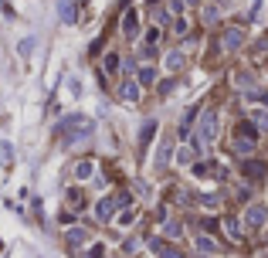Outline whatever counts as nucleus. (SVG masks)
<instances>
[{
	"mask_svg": "<svg viewBox=\"0 0 268 258\" xmlns=\"http://www.w3.org/2000/svg\"><path fill=\"white\" fill-rule=\"evenodd\" d=\"M262 258H268V252H262Z\"/></svg>",
	"mask_w": 268,
	"mask_h": 258,
	"instance_id": "nucleus-33",
	"label": "nucleus"
},
{
	"mask_svg": "<svg viewBox=\"0 0 268 258\" xmlns=\"http://www.w3.org/2000/svg\"><path fill=\"white\" fill-rule=\"evenodd\" d=\"M170 14H183V0H170Z\"/></svg>",
	"mask_w": 268,
	"mask_h": 258,
	"instance_id": "nucleus-29",
	"label": "nucleus"
},
{
	"mask_svg": "<svg viewBox=\"0 0 268 258\" xmlns=\"http://www.w3.org/2000/svg\"><path fill=\"white\" fill-rule=\"evenodd\" d=\"M193 177H200V180H207V177H214L217 173V163H207V160H193Z\"/></svg>",
	"mask_w": 268,
	"mask_h": 258,
	"instance_id": "nucleus-6",
	"label": "nucleus"
},
{
	"mask_svg": "<svg viewBox=\"0 0 268 258\" xmlns=\"http://www.w3.org/2000/svg\"><path fill=\"white\" fill-rule=\"evenodd\" d=\"M167 235H170V238H180L183 231H180V224H167Z\"/></svg>",
	"mask_w": 268,
	"mask_h": 258,
	"instance_id": "nucleus-28",
	"label": "nucleus"
},
{
	"mask_svg": "<svg viewBox=\"0 0 268 258\" xmlns=\"http://www.w3.org/2000/svg\"><path fill=\"white\" fill-rule=\"evenodd\" d=\"M115 211H119V197H102V201H98V207H95V214H98V221H109V218H112Z\"/></svg>",
	"mask_w": 268,
	"mask_h": 258,
	"instance_id": "nucleus-4",
	"label": "nucleus"
},
{
	"mask_svg": "<svg viewBox=\"0 0 268 258\" xmlns=\"http://www.w3.org/2000/svg\"><path fill=\"white\" fill-rule=\"evenodd\" d=\"M238 132H241V136H251V139H255V126H251V123H241V126H238Z\"/></svg>",
	"mask_w": 268,
	"mask_h": 258,
	"instance_id": "nucleus-25",
	"label": "nucleus"
},
{
	"mask_svg": "<svg viewBox=\"0 0 268 258\" xmlns=\"http://www.w3.org/2000/svg\"><path fill=\"white\" fill-rule=\"evenodd\" d=\"M265 221H268V207L265 204H251L248 211H245V224H248V228H262Z\"/></svg>",
	"mask_w": 268,
	"mask_h": 258,
	"instance_id": "nucleus-3",
	"label": "nucleus"
},
{
	"mask_svg": "<svg viewBox=\"0 0 268 258\" xmlns=\"http://www.w3.org/2000/svg\"><path fill=\"white\" fill-rule=\"evenodd\" d=\"M119 99H122V102H136V99H139V82L126 78V82L119 85Z\"/></svg>",
	"mask_w": 268,
	"mask_h": 258,
	"instance_id": "nucleus-5",
	"label": "nucleus"
},
{
	"mask_svg": "<svg viewBox=\"0 0 268 258\" xmlns=\"http://www.w3.org/2000/svg\"><path fill=\"white\" fill-rule=\"evenodd\" d=\"M183 61H187L183 51H170V55H167V68H170V72H180V68H183Z\"/></svg>",
	"mask_w": 268,
	"mask_h": 258,
	"instance_id": "nucleus-15",
	"label": "nucleus"
},
{
	"mask_svg": "<svg viewBox=\"0 0 268 258\" xmlns=\"http://www.w3.org/2000/svg\"><path fill=\"white\" fill-rule=\"evenodd\" d=\"M136 221V211H122V224H133Z\"/></svg>",
	"mask_w": 268,
	"mask_h": 258,
	"instance_id": "nucleus-31",
	"label": "nucleus"
},
{
	"mask_svg": "<svg viewBox=\"0 0 268 258\" xmlns=\"http://www.w3.org/2000/svg\"><path fill=\"white\" fill-rule=\"evenodd\" d=\"M251 149H255V139H251V136H241V132H238V139H234V153H238V156H248Z\"/></svg>",
	"mask_w": 268,
	"mask_h": 258,
	"instance_id": "nucleus-10",
	"label": "nucleus"
},
{
	"mask_svg": "<svg viewBox=\"0 0 268 258\" xmlns=\"http://www.w3.org/2000/svg\"><path fill=\"white\" fill-rule=\"evenodd\" d=\"M183 3H190V7H193V3H200V0H183Z\"/></svg>",
	"mask_w": 268,
	"mask_h": 258,
	"instance_id": "nucleus-32",
	"label": "nucleus"
},
{
	"mask_svg": "<svg viewBox=\"0 0 268 258\" xmlns=\"http://www.w3.org/2000/svg\"><path fill=\"white\" fill-rule=\"evenodd\" d=\"M193 245H197V252H200V255H217V245H214V238H207V235H200Z\"/></svg>",
	"mask_w": 268,
	"mask_h": 258,
	"instance_id": "nucleus-12",
	"label": "nucleus"
},
{
	"mask_svg": "<svg viewBox=\"0 0 268 258\" xmlns=\"http://www.w3.org/2000/svg\"><path fill=\"white\" fill-rule=\"evenodd\" d=\"M122 34L129 37V41H133V37H139V20H136V10H129V14L122 17Z\"/></svg>",
	"mask_w": 268,
	"mask_h": 258,
	"instance_id": "nucleus-7",
	"label": "nucleus"
},
{
	"mask_svg": "<svg viewBox=\"0 0 268 258\" xmlns=\"http://www.w3.org/2000/svg\"><path fill=\"white\" fill-rule=\"evenodd\" d=\"M167 163H170V143L163 139L160 149H156V170H167Z\"/></svg>",
	"mask_w": 268,
	"mask_h": 258,
	"instance_id": "nucleus-13",
	"label": "nucleus"
},
{
	"mask_svg": "<svg viewBox=\"0 0 268 258\" xmlns=\"http://www.w3.org/2000/svg\"><path fill=\"white\" fill-rule=\"evenodd\" d=\"M224 228H228L231 241H241V231H238V221H234V218H224Z\"/></svg>",
	"mask_w": 268,
	"mask_h": 258,
	"instance_id": "nucleus-17",
	"label": "nucleus"
},
{
	"mask_svg": "<svg viewBox=\"0 0 268 258\" xmlns=\"http://www.w3.org/2000/svg\"><path fill=\"white\" fill-rule=\"evenodd\" d=\"M89 129H92V119H85V116H65L55 126V139H75V136H85Z\"/></svg>",
	"mask_w": 268,
	"mask_h": 258,
	"instance_id": "nucleus-1",
	"label": "nucleus"
},
{
	"mask_svg": "<svg viewBox=\"0 0 268 258\" xmlns=\"http://www.w3.org/2000/svg\"><path fill=\"white\" fill-rule=\"evenodd\" d=\"M153 78H156V68H153V65H143V68L136 72V82H139V85H150Z\"/></svg>",
	"mask_w": 268,
	"mask_h": 258,
	"instance_id": "nucleus-14",
	"label": "nucleus"
},
{
	"mask_svg": "<svg viewBox=\"0 0 268 258\" xmlns=\"http://www.w3.org/2000/svg\"><path fill=\"white\" fill-rule=\"evenodd\" d=\"M262 170H265L262 163H245V173H248V177H262Z\"/></svg>",
	"mask_w": 268,
	"mask_h": 258,
	"instance_id": "nucleus-24",
	"label": "nucleus"
},
{
	"mask_svg": "<svg viewBox=\"0 0 268 258\" xmlns=\"http://www.w3.org/2000/svg\"><path fill=\"white\" fill-rule=\"evenodd\" d=\"M85 238H89V235H85L82 228H72V231H68V245H82Z\"/></svg>",
	"mask_w": 268,
	"mask_h": 258,
	"instance_id": "nucleus-20",
	"label": "nucleus"
},
{
	"mask_svg": "<svg viewBox=\"0 0 268 258\" xmlns=\"http://www.w3.org/2000/svg\"><path fill=\"white\" fill-rule=\"evenodd\" d=\"M102 255H105V248H102V245H92V252H89L85 258H102Z\"/></svg>",
	"mask_w": 268,
	"mask_h": 258,
	"instance_id": "nucleus-27",
	"label": "nucleus"
},
{
	"mask_svg": "<svg viewBox=\"0 0 268 258\" xmlns=\"http://www.w3.org/2000/svg\"><path fill=\"white\" fill-rule=\"evenodd\" d=\"M177 160H180L183 166L193 163V160H197V146H180V149H177Z\"/></svg>",
	"mask_w": 268,
	"mask_h": 258,
	"instance_id": "nucleus-16",
	"label": "nucleus"
},
{
	"mask_svg": "<svg viewBox=\"0 0 268 258\" xmlns=\"http://www.w3.org/2000/svg\"><path fill=\"white\" fill-rule=\"evenodd\" d=\"M160 92H163V95H170V92H173V78H167V82H160Z\"/></svg>",
	"mask_w": 268,
	"mask_h": 258,
	"instance_id": "nucleus-30",
	"label": "nucleus"
},
{
	"mask_svg": "<svg viewBox=\"0 0 268 258\" xmlns=\"http://www.w3.org/2000/svg\"><path fill=\"white\" fill-rule=\"evenodd\" d=\"M92 170H95V160H78V163H75V177H78V180H89Z\"/></svg>",
	"mask_w": 268,
	"mask_h": 258,
	"instance_id": "nucleus-11",
	"label": "nucleus"
},
{
	"mask_svg": "<svg viewBox=\"0 0 268 258\" xmlns=\"http://www.w3.org/2000/svg\"><path fill=\"white\" fill-rule=\"evenodd\" d=\"M102 65H105V72H115V68H119V55H115V51H109Z\"/></svg>",
	"mask_w": 268,
	"mask_h": 258,
	"instance_id": "nucleus-21",
	"label": "nucleus"
},
{
	"mask_svg": "<svg viewBox=\"0 0 268 258\" xmlns=\"http://www.w3.org/2000/svg\"><path fill=\"white\" fill-rule=\"evenodd\" d=\"M146 3H156V0H146Z\"/></svg>",
	"mask_w": 268,
	"mask_h": 258,
	"instance_id": "nucleus-34",
	"label": "nucleus"
},
{
	"mask_svg": "<svg viewBox=\"0 0 268 258\" xmlns=\"http://www.w3.org/2000/svg\"><path fill=\"white\" fill-rule=\"evenodd\" d=\"M160 248V258H187V255H180L177 248H167V245H156Z\"/></svg>",
	"mask_w": 268,
	"mask_h": 258,
	"instance_id": "nucleus-22",
	"label": "nucleus"
},
{
	"mask_svg": "<svg viewBox=\"0 0 268 258\" xmlns=\"http://www.w3.org/2000/svg\"><path fill=\"white\" fill-rule=\"evenodd\" d=\"M251 119H255V126L258 129H268V112H255Z\"/></svg>",
	"mask_w": 268,
	"mask_h": 258,
	"instance_id": "nucleus-23",
	"label": "nucleus"
},
{
	"mask_svg": "<svg viewBox=\"0 0 268 258\" xmlns=\"http://www.w3.org/2000/svg\"><path fill=\"white\" fill-rule=\"evenodd\" d=\"M61 17H65V20H75V10H72V3H61Z\"/></svg>",
	"mask_w": 268,
	"mask_h": 258,
	"instance_id": "nucleus-26",
	"label": "nucleus"
},
{
	"mask_svg": "<svg viewBox=\"0 0 268 258\" xmlns=\"http://www.w3.org/2000/svg\"><path fill=\"white\" fill-rule=\"evenodd\" d=\"M241 41H245V34H241L238 27H228V31H224V48H228V51L241 48Z\"/></svg>",
	"mask_w": 268,
	"mask_h": 258,
	"instance_id": "nucleus-9",
	"label": "nucleus"
},
{
	"mask_svg": "<svg viewBox=\"0 0 268 258\" xmlns=\"http://www.w3.org/2000/svg\"><path fill=\"white\" fill-rule=\"evenodd\" d=\"M153 132H156V123H153V119H150V123H146V126H143V132H139V143H143V146H146V143H150V139H153Z\"/></svg>",
	"mask_w": 268,
	"mask_h": 258,
	"instance_id": "nucleus-18",
	"label": "nucleus"
},
{
	"mask_svg": "<svg viewBox=\"0 0 268 258\" xmlns=\"http://www.w3.org/2000/svg\"><path fill=\"white\" fill-rule=\"evenodd\" d=\"M214 136H217V112L207 109L200 119V129H197V146H211Z\"/></svg>",
	"mask_w": 268,
	"mask_h": 258,
	"instance_id": "nucleus-2",
	"label": "nucleus"
},
{
	"mask_svg": "<svg viewBox=\"0 0 268 258\" xmlns=\"http://www.w3.org/2000/svg\"><path fill=\"white\" fill-rule=\"evenodd\" d=\"M197 116H200V106H190V109L180 116V136H187V132H190V126H193V119H197Z\"/></svg>",
	"mask_w": 268,
	"mask_h": 258,
	"instance_id": "nucleus-8",
	"label": "nucleus"
},
{
	"mask_svg": "<svg viewBox=\"0 0 268 258\" xmlns=\"http://www.w3.org/2000/svg\"><path fill=\"white\" fill-rule=\"evenodd\" d=\"M68 204H72L75 211H85V197H82L78 190H68Z\"/></svg>",
	"mask_w": 268,
	"mask_h": 258,
	"instance_id": "nucleus-19",
	"label": "nucleus"
}]
</instances>
